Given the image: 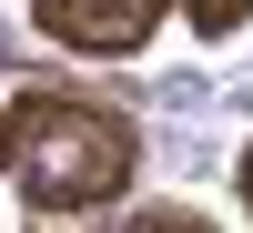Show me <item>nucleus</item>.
<instances>
[{
    "mask_svg": "<svg viewBox=\"0 0 253 233\" xmlns=\"http://www.w3.org/2000/svg\"><path fill=\"white\" fill-rule=\"evenodd\" d=\"M0 162L41 213H91L132 183V122L81 92H20L0 122Z\"/></svg>",
    "mask_w": 253,
    "mask_h": 233,
    "instance_id": "nucleus-1",
    "label": "nucleus"
},
{
    "mask_svg": "<svg viewBox=\"0 0 253 233\" xmlns=\"http://www.w3.org/2000/svg\"><path fill=\"white\" fill-rule=\"evenodd\" d=\"M31 10H41V31H51V41L122 61V51H142V41H152L162 0H31Z\"/></svg>",
    "mask_w": 253,
    "mask_h": 233,
    "instance_id": "nucleus-2",
    "label": "nucleus"
},
{
    "mask_svg": "<svg viewBox=\"0 0 253 233\" xmlns=\"http://www.w3.org/2000/svg\"><path fill=\"white\" fill-rule=\"evenodd\" d=\"M182 10H193V31H243L253 0H182Z\"/></svg>",
    "mask_w": 253,
    "mask_h": 233,
    "instance_id": "nucleus-3",
    "label": "nucleus"
},
{
    "mask_svg": "<svg viewBox=\"0 0 253 233\" xmlns=\"http://www.w3.org/2000/svg\"><path fill=\"white\" fill-rule=\"evenodd\" d=\"M132 233H203L193 213H152V223H132Z\"/></svg>",
    "mask_w": 253,
    "mask_h": 233,
    "instance_id": "nucleus-4",
    "label": "nucleus"
},
{
    "mask_svg": "<svg viewBox=\"0 0 253 233\" xmlns=\"http://www.w3.org/2000/svg\"><path fill=\"white\" fill-rule=\"evenodd\" d=\"M243 203H253V152H243Z\"/></svg>",
    "mask_w": 253,
    "mask_h": 233,
    "instance_id": "nucleus-5",
    "label": "nucleus"
}]
</instances>
